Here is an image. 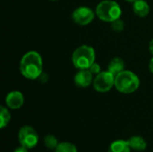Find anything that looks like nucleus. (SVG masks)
<instances>
[{
  "label": "nucleus",
  "instance_id": "nucleus-1",
  "mask_svg": "<svg viewBox=\"0 0 153 152\" xmlns=\"http://www.w3.org/2000/svg\"><path fill=\"white\" fill-rule=\"evenodd\" d=\"M42 58L36 51L27 52L21 59L20 72L29 80H36L42 73Z\"/></svg>",
  "mask_w": 153,
  "mask_h": 152
},
{
  "label": "nucleus",
  "instance_id": "nucleus-2",
  "mask_svg": "<svg viewBox=\"0 0 153 152\" xmlns=\"http://www.w3.org/2000/svg\"><path fill=\"white\" fill-rule=\"evenodd\" d=\"M139 86L140 80L132 71L124 70L115 77V87L121 93L131 94L137 90Z\"/></svg>",
  "mask_w": 153,
  "mask_h": 152
},
{
  "label": "nucleus",
  "instance_id": "nucleus-3",
  "mask_svg": "<svg viewBox=\"0 0 153 152\" xmlns=\"http://www.w3.org/2000/svg\"><path fill=\"white\" fill-rule=\"evenodd\" d=\"M95 50L92 47L82 45L74 51L72 62L77 69H89L95 63Z\"/></svg>",
  "mask_w": 153,
  "mask_h": 152
},
{
  "label": "nucleus",
  "instance_id": "nucleus-4",
  "mask_svg": "<svg viewBox=\"0 0 153 152\" xmlns=\"http://www.w3.org/2000/svg\"><path fill=\"white\" fill-rule=\"evenodd\" d=\"M122 10L120 5L112 0H104L96 7V15L103 22H113L120 18Z\"/></svg>",
  "mask_w": 153,
  "mask_h": 152
},
{
  "label": "nucleus",
  "instance_id": "nucleus-5",
  "mask_svg": "<svg viewBox=\"0 0 153 152\" xmlns=\"http://www.w3.org/2000/svg\"><path fill=\"white\" fill-rule=\"evenodd\" d=\"M39 134L37 131L30 125H23L19 129L18 141L20 145L31 150L39 143Z\"/></svg>",
  "mask_w": 153,
  "mask_h": 152
},
{
  "label": "nucleus",
  "instance_id": "nucleus-6",
  "mask_svg": "<svg viewBox=\"0 0 153 152\" xmlns=\"http://www.w3.org/2000/svg\"><path fill=\"white\" fill-rule=\"evenodd\" d=\"M115 75L109 71L100 72L93 80V87L99 92H108L115 86Z\"/></svg>",
  "mask_w": 153,
  "mask_h": 152
},
{
  "label": "nucleus",
  "instance_id": "nucleus-7",
  "mask_svg": "<svg viewBox=\"0 0 153 152\" xmlns=\"http://www.w3.org/2000/svg\"><path fill=\"white\" fill-rule=\"evenodd\" d=\"M95 17L94 12L88 6H80L72 13L73 21L81 26L90 24Z\"/></svg>",
  "mask_w": 153,
  "mask_h": 152
},
{
  "label": "nucleus",
  "instance_id": "nucleus-8",
  "mask_svg": "<svg viewBox=\"0 0 153 152\" xmlns=\"http://www.w3.org/2000/svg\"><path fill=\"white\" fill-rule=\"evenodd\" d=\"M24 103V97L21 91L13 90L5 97V104L11 109H19Z\"/></svg>",
  "mask_w": 153,
  "mask_h": 152
},
{
  "label": "nucleus",
  "instance_id": "nucleus-9",
  "mask_svg": "<svg viewBox=\"0 0 153 152\" xmlns=\"http://www.w3.org/2000/svg\"><path fill=\"white\" fill-rule=\"evenodd\" d=\"M92 73L90 72L89 69H83L80 70L74 76V82L75 85L79 88H87L89 87L92 82Z\"/></svg>",
  "mask_w": 153,
  "mask_h": 152
},
{
  "label": "nucleus",
  "instance_id": "nucleus-10",
  "mask_svg": "<svg viewBox=\"0 0 153 152\" xmlns=\"http://www.w3.org/2000/svg\"><path fill=\"white\" fill-rule=\"evenodd\" d=\"M131 150L135 151H143L147 148V142L145 139L142 136L134 135L130 137L128 140H126Z\"/></svg>",
  "mask_w": 153,
  "mask_h": 152
},
{
  "label": "nucleus",
  "instance_id": "nucleus-11",
  "mask_svg": "<svg viewBox=\"0 0 153 152\" xmlns=\"http://www.w3.org/2000/svg\"><path fill=\"white\" fill-rule=\"evenodd\" d=\"M133 10L139 17H146L150 13V6L145 0H136L134 2Z\"/></svg>",
  "mask_w": 153,
  "mask_h": 152
},
{
  "label": "nucleus",
  "instance_id": "nucleus-12",
  "mask_svg": "<svg viewBox=\"0 0 153 152\" xmlns=\"http://www.w3.org/2000/svg\"><path fill=\"white\" fill-rule=\"evenodd\" d=\"M125 70V62L120 57H114L108 65V71L112 73L115 76Z\"/></svg>",
  "mask_w": 153,
  "mask_h": 152
},
{
  "label": "nucleus",
  "instance_id": "nucleus-13",
  "mask_svg": "<svg viewBox=\"0 0 153 152\" xmlns=\"http://www.w3.org/2000/svg\"><path fill=\"white\" fill-rule=\"evenodd\" d=\"M131 151L127 141L117 140L109 145L108 152H131Z\"/></svg>",
  "mask_w": 153,
  "mask_h": 152
},
{
  "label": "nucleus",
  "instance_id": "nucleus-14",
  "mask_svg": "<svg viewBox=\"0 0 153 152\" xmlns=\"http://www.w3.org/2000/svg\"><path fill=\"white\" fill-rule=\"evenodd\" d=\"M11 120V114L7 108L1 106L0 108V128L4 129L8 125Z\"/></svg>",
  "mask_w": 153,
  "mask_h": 152
},
{
  "label": "nucleus",
  "instance_id": "nucleus-15",
  "mask_svg": "<svg viewBox=\"0 0 153 152\" xmlns=\"http://www.w3.org/2000/svg\"><path fill=\"white\" fill-rule=\"evenodd\" d=\"M59 143L58 139L53 134H48L44 137V144L48 150L55 151Z\"/></svg>",
  "mask_w": 153,
  "mask_h": 152
},
{
  "label": "nucleus",
  "instance_id": "nucleus-16",
  "mask_svg": "<svg viewBox=\"0 0 153 152\" xmlns=\"http://www.w3.org/2000/svg\"><path fill=\"white\" fill-rule=\"evenodd\" d=\"M55 152H78L77 147L71 143V142H60L58 144V146L56 147V149L54 151Z\"/></svg>",
  "mask_w": 153,
  "mask_h": 152
},
{
  "label": "nucleus",
  "instance_id": "nucleus-17",
  "mask_svg": "<svg viewBox=\"0 0 153 152\" xmlns=\"http://www.w3.org/2000/svg\"><path fill=\"white\" fill-rule=\"evenodd\" d=\"M111 26H112V29L115 30V31H117V32H120L124 30L125 28V23L122 20L120 19H117L116 21H114L113 22H111Z\"/></svg>",
  "mask_w": 153,
  "mask_h": 152
},
{
  "label": "nucleus",
  "instance_id": "nucleus-18",
  "mask_svg": "<svg viewBox=\"0 0 153 152\" xmlns=\"http://www.w3.org/2000/svg\"><path fill=\"white\" fill-rule=\"evenodd\" d=\"M89 70H90V72L92 73V74H99L100 73V65L99 64H97V63H94V64H92V65L89 68Z\"/></svg>",
  "mask_w": 153,
  "mask_h": 152
},
{
  "label": "nucleus",
  "instance_id": "nucleus-19",
  "mask_svg": "<svg viewBox=\"0 0 153 152\" xmlns=\"http://www.w3.org/2000/svg\"><path fill=\"white\" fill-rule=\"evenodd\" d=\"M13 152H29V150H28L27 148H25V147L20 145L19 147H17V148L13 151Z\"/></svg>",
  "mask_w": 153,
  "mask_h": 152
},
{
  "label": "nucleus",
  "instance_id": "nucleus-20",
  "mask_svg": "<svg viewBox=\"0 0 153 152\" xmlns=\"http://www.w3.org/2000/svg\"><path fill=\"white\" fill-rule=\"evenodd\" d=\"M149 50L151 52V54L153 55V39L150 41V44H149Z\"/></svg>",
  "mask_w": 153,
  "mask_h": 152
},
{
  "label": "nucleus",
  "instance_id": "nucleus-21",
  "mask_svg": "<svg viewBox=\"0 0 153 152\" xmlns=\"http://www.w3.org/2000/svg\"><path fill=\"white\" fill-rule=\"evenodd\" d=\"M149 68H150V71L152 72V73L153 74V57L151 59L150 61V64H149Z\"/></svg>",
  "mask_w": 153,
  "mask_h": 152
},
{
  "label": "nucleus",
  "instance_id": "nucleus-22",
  "mask_svg": "<svg viewBox=\"0 0 153 152\" xmlns=\"http://www.w3.org/2000/svg\"><path fill=\"white\" fill-rule=\"evenodd\" d=\"M126 1H127V2H132V3H134V1H136V0H126Z\"/></svg>",
  "mask_w": 153,
  "mask_h": 152
},
{
  "label": "nucleus",
  "instance_id": "nucleus-23",
  "mask_svg": "<svg viewBox=\"0 0 153 152\" xmlns=\"http://www.w3.org/2000/svg\"><path fill=\"white\" fill-rule=\"evenodd\" d=\"M50 1H57V0H50Z\"/></svg>",
  "mask_w": 153,
  "mask_h": 152
}]
</instances>
